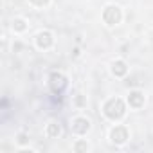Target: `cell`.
Returning a JSON list of instances; mask_svg holds the SVG:
<instances>
[{
	"mask_svg": "<svg viewBox=\"0 0 153 153\" xmlns=\"http://www.w3.org/2000/svg\"><path fill=\"white\" fill-rule=\"evenodd\" d=\"M123 15H121V9L117 6H108L105 11H103V20L106 25H117L121 22Z\"/></svg>",
	"mask_w": 153,
	"mask_h": 153,
	"instance_id": "3",
	"label": "cell"
},
{
	"mask_svg": "<svg viewBox=\"0 0 153 153\" xmlns=\"http://www.w3.org/2000/svg\"><path fill=\"white\" fill-rule=\"evenodd\" d=\"M90 130V121L87 117H76L72 121V131L78 135H85Z\"/></svg>",
	"mask_w": 153,
	"mask_h": 153,
	"instance_id": "5",
	"label": "cell"
},
{
	"mask_svg": "<svg viewBox=\"0 0 153 153\" xmlns=\"http://www.w3.org/2000/svg\"><path fill=\"white\" fill-rule=\"evenodd\" d=\"M18 142H20V144H24V142H27V137H25L24 133H20V135H18Z\"/></svg>",
	"mask_w": 153,
	"mask_h": 153,
	"instance_id": "13",
	"label": "cell"
},
{
	"mask_svg": "<svg viewBox=\"0 0 153 153\" xmlns=\"http://www.w3.org/2000/svg\"><path fill=\"white\" fill-rule=\"evenodd\" d=\"M126 72H128V67L123 59H117L112 63V74L115 78H123V76H126Z\"/></svg>",
	"mask_w": 153,
	"mask_h": 153,
	"instance_id": "8",
	"label": "cell"
},
{
	"mask_svg": "<svg viewBox=\"0 0 153 153\" xmlns=\"http://www.w3.org/2000/svg\"><path fill=\"white\" fill-rule=\"evenodd\" d=\"M103 112H105V115H106L108 119H112V121H119V119L126 114V105H124L123 99H119V97H112V99H108V101L105 103Z\"/></svg>",
	"mask_w": 153,
	"mask_h": 153,
	"instance_id": "1",
	"label": "cell"
},
{
	"mask_svg": "<svg viewBox=\"0 0 153 153\" xmlns=\"http://www.w3.org/2000/svg\"><path fill=\"white\" fill-rule=\"evenodd\" d=\"M31 2H33L34 6H38V7H43V6L49 4V0H31Z\"/></svg>",
	"mask_w": 153,
	"mask_h": 153,
	"instance_id": "12",
	"label": "cell"
},
{
	"mask_svg": "<svg viewBox=\"0 0 153 153\" xmlns=\"http://www.w3.org/2000/svg\"><path fill=\"white\" fill-rule=\"evenodd\" d=\"M49 87L54 94H61L67 88V78L61 72H52L51 78H49Z\"/></svg>",
	"mask_w": 153,
	"mask_h": 153,
	"instance_id": "2",
	"label": "cell"
},
{
	"mask_svg": "<svg viewBox=\"0 0 153 153\" xmlns=\"http://www.w3.org/2000/svg\"><path fill=\"white\" fill-rule=\"evenodd\" d=\"M128 103H130V106H133V108H140V106L144 105V94L139 92V90L130 92V96H128Z\"/></svg>",
	"mask_w": 153,
	"mask_h": 153,
	"instance_id": "7",
	"label": "cell"
},
{
	"mask_svg": "<svg viewBox=\"0 0 153 153\" xmlns=\"http://www.w3.org/2000/svg\"><path fill=\"white\" fill-rule=\"evenodd\" d=\"M45 133H47V137H51V139L59 137V135H61V124H59V123H49Z\"/></svg>",
	"mask_w": 153,
	"mask_h": 153,
	"instance_id": "9",
	"label": "cell"
},
{
	"mask_svg": "<svg viewBox=\"0 0 153 153\" xmlns=\"http://www.w3.org/2000/svg\"><path fill=\"white\" fill-rule=\"evenodd\" d=\"M87 149H88V144L83 142V140H79V142L74 144V151H87Z\"/></svg>",
	"mask_w": 153,
	"mask_h": 153,
	"instance_id": "11",
	"label": "cell"
},
{
	"mask_svg": "<svg viewBox=\"0 0 153 153\" xmlns=\"http://www.w3.org/2000/svg\"><path fill=\"white\" fill-rule=\"evenodd\" d=\"M11 27H13V31L22 33V31H25V29H27V22H25L24 18H15V20H13V24H11Z\"/></svg>",
	"mask_w": 153,
	"mask_h": 153,
	"instance_id": "10",
	"label": "cell"
},
{
	"mask_svg": "<svg viewBox=\"0 0 153 153\" xmlns=\"http://www.w3.org/2000/svg\"><path fill=\"white\" fill-rule=\"evenodd\" d=\"M110 140L114 144H124L128 140V130L124 126H115L110 131Z\"/></svg>",
	"mask_w": 153,
	"mask_h": 153,
	"instance_id": "4",
	"label": "cell"
},
{
	"mask_svg": "<svg viewBox=\"0 0 153 153\" xmlns=\"http://www.w3.org/2000/svg\"><path fill=\"white\" fill-rule=\"evenodd\" d=\"M52 43H54V38H52V34H51L49 31L38 33V36H36V45H38L40 49H51Z\"/></svg>",
	"mask_w": 153,
	"mask_h": 153,
	"instance_id": "6",
	"label": "cell"
}]
</instances>
